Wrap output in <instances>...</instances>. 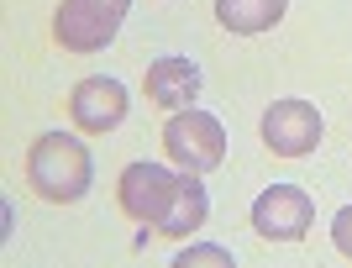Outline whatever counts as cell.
Returning <instances> with one entry per match:
<instances>
[{
	"label": "cell",
	"mask_w": 352,
	"mask_h": 268,
	"mask_svg": "<svg viewBox=\"0 0 352 268\" xmlns=\"http://www.w3.org/2000/svg\"><path fill=\"white\" fill-rule=\"evenodd\" d=\"M89 174H95V168H89L85 142L69 137V132H43L27 153L32 190L43 194V200H53V205H74V200L89 190Z\"/></svg>",
	"instance_id": "cell-1"
},
{
	"label": "cell",
	"mask_w": 352,
	"mask_h": 268,
	"mask_svg": "<svg viewBox=\"0 0 352 268\" xmlns=\"http://www.w3.org/2000/svg\"><path fill=\"white\" fill-rule=\"evenodd\" d=\"M132 0H63L53 16V37L63 53H100L121 32Z\"/></svg>",
	"instance_id": "cell-2"
},
{
	"label": "cell",
	"mask_w": 352,
	"mask_h": 268,
	"mask_svg": "<svg viewBox=\"0 0 352 268\" xmlns=\"http://www.w3.org/2000/svg\"><path fill=\"white\" fill-rule=\"evenodd\" d=\"M163 148L184 174H210V168L226 158V132L210 111H174V121L163 126Z\"/></svg>",
	"instance_id": "cell-3"
},
{
	"label": "cell",
	"mask_w": 352,
	"mask_h": 268,
	"mask_svg": "<svg viewBox=\"0 0 352 268\" xmlns=\"http://www.w3.org/2000/svg\"><path fill=\"white\" fill-rule=\"evenodd\" d=\"M179 179L184 174H168L163 164H126V174L116 184V200L137 226H158L179 194Z\"/></svg>",
	"instance_id": "cell-4"
},
{
	"label": "cell",
	"mask_w": 352,
	"mask_h": 268,
	"mask_svg": "<svg viewBox=\"0 0 352 268\" xmlns=\"http://www.w3.org/2000/svg\"><path fill=\"white\" fill-rule=\"evenodd\" d=\"M258 132H263L268 153H279V158H305L316 153L321 142V111L305 100H274L258 121Z\"/></svg>",
	"instance_id": "cell-5"
},
{
	"label": "cell",
	"mask_w": 352,
	"mask_h": 268,
	"mask_svg": "<svg viewBox=\"0 0 352 268\" xmlns=\"http://www.w3.org/2000/svg\"><path fill=\"white\" fill-rule=\"evenodd\" d=\"M310 216H316V205H310V194L294 190V184H274V190H263L258 200H252V232L268 237V242L305 237Z\"/></svg>",
	"instance_id": "cell-6"
},
{
	"label": "cell",
	"mask_w": 352,
	"mask_h": 268,
	"mask_svg": "<svg viewBox=\"0 0 352 268\" xmlns=\"http://www.w3.org/2000/svg\"><path fill=\"white\" fill-rule=\"evenodd\" d=\"M69 116L85 126V132H116L121 121H126V89L116 85V79H79L69 95Z\"/></svg>",
	"instance_id": "cell-7"
},
{
	"label": "cell",
	"mask_w": 352,
	"mask_h": 268,
	"mask_svg": "<svg viewBox=\"0 0 352 268\" xmlns=\"http://www.w3.org/2000/svg\"><path fill=\"white\" fill-rule=\"evenodd\" d=\"M200 95V69L190 58H158L147 63V100L163 111H184Z\"/></svg>",
	"instance_id": "cell-8"
},
{
	"label": "cell",
	"mask_w": 352,
	"mask_h": 268,
	"mask_svg": "<svg viewBox=\"0 0 352 268\" xmlns=\"http://www.w3.org/2000/svg\"><path fill=\"white\" fill-rule=\"evenodd\" d=\"M206 216H210L206 184H200V174H184V179H179L174 205H168V216L158 221V232H163V237H190L195 226H206Z\"/></svg>",
	"instance_id": "cell-9"
},
{
	"label": "cell",
	"mask_w": 352,
	"mask_h": 268,
	"mask_svg": "<svg viewBox=\"0 0 352 268\" xmlns=\"http://www.w3.org/2000/svg\"><path fill=\"white\" fill-rule=\"evenodd\" d=\"M289 0H216V21L236 37H252V32H268L284 16Z\"/></svg>",
	"instance_id": "cell-10"
},
{
	"label": "cell",
	"mask_w": 352,
	"mask_h": 268,
	"mask_svg": "<svg viewBox=\"0 0 352 268\" xmlns=\"http://www.w3.org/2000/svg\"><path fill=\"white\" fill-rule=\"evenodd\" d=\"M331 242H337V253L352 263V205L337 210V221H331Z\"/></svg>",
	"instance_id": "cell-11"
},
{
	"label": "cell",
	"mask_w": 352,
	"mask_h": 268,
	"mask_svg": "<svg viewBox=\"0 0 352 268\" xmlns=\"http://www.w3.org/2000/svg\"><path fill=\"white\" fill-rule=\"evenodd\" d=\"M174 263L179 268H190V263H221V268H232V253H221V247H184Z\"/></svg>",
	"instance_id": "cell-12"
}]
</instances>
